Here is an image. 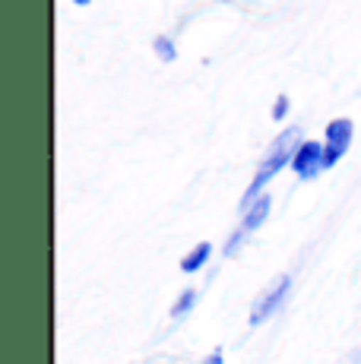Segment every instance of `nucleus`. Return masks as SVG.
<instances>
[{
    "instance_id": "nucleus-1",
    "label": "nucleus",
    "mask_w": 361,
    "mask_h": 364,
    "mask_svg": "<svg viewBox=\"0 0 361 364\" xmlns=\"http://www.w3.org/2000/svg\"><path fill=\"white\" fill-rule=\"evenodd\" d=\"M298 136H301V133H298V127H289V130L282 133V136L266 149V156H263V162H260V168H257V174H254V181H251V187H247L244 197H241V213H247V209H251L254 203H257V197H263V187H266L269 181H273L286 165H291V159H295L298 146H301V139H298Z\"/></svg>"
},
{
    "instance_id": "nucleus-2",
    "label": "nucleus",
    "mask_w": 361,
    "mask_h": 364,
    "mask_svg": "<svg viewBox=\"0 0 361 364\" xmlns=\"http://www.w3.org/2000/svg\"><path fill=\"white\" fill-rule=\"evenodd\" d=\"M289 289H291V279H289V276L273 279V282H269V289H266L260 298L254 301V307H251V326L266 323V320L273 317V314L282 307V301H286Z\"/></svg>"
},
{
    "instance_id": "nucleus-3",
    "label": "nucleus",
    "mask_w": 361,
    "mask_h": 364,
    "mask_svg": "<svg viewBox=\"0 0 361 364\" xmlns=\"http://www.w3.org/2000/svg\"><path fill=\"white\" fill-rule=\"evenodd\" d=\"M269 209H273V200H269V193H263V197H257V203H254V206L244 213V219H241V225L235 228V235L225 241V257H232L235 250L241 247V241H244L247 235H254L257 228H260L263 222H266Z\"/></svg>"
},
{
    "instance_id": "nucleus-4",
    "label": "nucleus",
    "mask_w": 361,
    "mask_h": 364,
    "mask_svg": "<svg viewBox=\"0 0 361 364\" xmlns=\"http://www.w3.org/2000/svg\"><path fill=\"white\" fill-rule=\"evenodd\" d=\"M352 121L349 117H336V121L326 124V143H323V168H333L339 159L349 152L352 143Z\"/></svg>"
},
{
    "instance_id": "nucleus-5",
    "label": "nucleus",
    "mask_w": 361,
    "mask_h": 364,
    "mask_svg": "<svg viewBox=\"0 0 361 364\" xmlns=\"http://www.w3.org/2000/svg\"><path fill=\"white\" fill-rule=\"evenodd\" d=\"M291 171H295L301 181L317 178V174L323 171V143H317V139H304V143L298 146L295 159H291Z\"/></svg>"
},
{
    "instance_id": "nucleus-6",
    "label": "nucleus",
    "mask_w": 361,
    "mask_h": 364,
    "mask_svg": "<svg viewBox=\"0 0 361 364\" xmlns=\"http://www.w3.org/2000/svg\"><path fill=\"white\" fill-rule=\"evenodd\" d=\"M210 254H212V244H210V241L197 244V247H193L190 254H187L184 260H180V269H184V272H197L200 266H203L206 260H210Z\"/></svg>"
},
{
    "instance_id": "nucleus-7",
    "label": "nucleus",
    "mask_w": 361,
    "mask_h": 364,
    "mask_svg": "<svg viewBox=\"0 0 361 364\" xmlns=\"http://www.w3.org/2000/svg\"><path fill=\"white\" fill-rule=\"evenodd\" d=\"M197 304V289H184L180 291V298L171 304V317H184V314H190V307Z\"/></svg>"
},
{
    "instance_id": "nucleus-8",
    "label": "nucleus",
    "mask_w": 361,
    "mask_h": 364,
    "mask_svg": "<svg viewBox=\"0 0 361 364\" xmlns=\"http://www.w3.org/2000/svg\"><path fill=\"white\" fill-rule=\"evenodd\" d=\"M152 48H156V54H158V60H162V64H171V60L178 58V51H175V45H171L168 35H156Z\"/></svg>"
},
{
    "instance_id": "nucleus-9",
    "label": "nucleus",
    "mask_w": 361,
    "mask_h": 364,
    "mask_svg": "<svg viewBox=\"0 0 361 364\" xmlns=\"http://www.w3.org/2000/svg\"><path fill=\"white\" fill-rule=\"evenodd\" d=\"M269 114H273V121H282V117L289 114V95H279V99L273 102V111H269Z\"/></svg>"
},
{
    "instance_id": "nucleus-10",
    "label": "nucleus",
    "mask_w": 361,
    "mask_h": 364,
    "mask_svg": "<svg viewBox=\"0 0 361 364\" xmlns=\"http://www.w3.org/2000/svg\"><path fill=\"white\" fill-rule=\"evenodd\" d=\"M200 364H222V352H219V348H216V352H212V355H210V358H206V361H200Z\"/></svg>"
},
{
    "instance_id": "nucleus-11",
    "label": "nucleus",
    "mask_w": 361,
    "mask_h": 364,
    "mask_svg": "<svg viewBox=\"0 0 361 364\" xmlns=\"http://www.w3.org/2000/svg\"><path fill=\"white\" fill-rule=\"evenodd\" d=\"M73 4H80V6H89V0H73Z\"/></svg>"
}]
</instances>
